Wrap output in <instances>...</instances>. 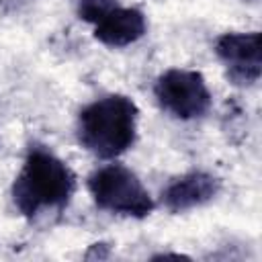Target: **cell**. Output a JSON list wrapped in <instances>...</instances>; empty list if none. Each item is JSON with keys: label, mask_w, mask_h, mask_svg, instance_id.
<instances>
[{"label": "cell", "mask_w": 262, "mask_h": 262, "mask_svg": "<svg viewBox=\"0 0 262 262\" xmlns=\"http://www.w3.org/2000/svg\"><path fill=\"white\" fill-rule=\"evenodd\" d=\"M154 96L160 108L178 121L199 119L211 106L209 86L196 70H166L154 84Z\"/></svg>", "instance_id": "cell-4"}, {"label": "cell", "mask_w": 262, "mask_h": 262, "mask_svg": "<svg viewBox=\"0 0 262 262\" xmlns=\"http://www.w3.org/2000/svg\"><path fill=\"white\" fill-rule=\"evenodd\" d=\"M117 0H80L78 2V14L86 23H98L104 14H108L113 8H117Z\"/></svg>", "instance_id": "cell-8"}, {"label": "cell", "mask_w": 262, "mask_h": 262, "mask_svg": "<svg viewBox=\"0 0 262 262\" xmlns=\"http://www.w3.org/2000/svg\"><path fill=\"white\" fill-rule=\"evenodd\" d=\"M88 190L94 205L113 215L143 219L156 203L139 176L123 164H106L88 176Z\"/></svg>", "instance_id": "cell-3"}, {"label": "cell", "mask_w": 262, "mask_h": 262, "mask_svg": "<svg viewBox=\"0 0 262 262\" xmlns=\"http://www.w3.org/2000/svg\"><path fill=\"white\" fill-rule=\"evenodd\" d=\"M215 53L225 66L227 80L235 86H252L262 76V35L260 31L223 33L215 43Z\"/></svg>", "instance_id": "cell-5"}, {"label": "cell", "mask_w": 262, "mask_h": 262, "mask_svg": "<svg viewBox=\"0 0 262 262\" xmlns=\"http://www.w3.org/2000/svg\"><path fill=\"white\" fill-rule=\"evenodd\" d=\"M137 135V104L125 94H108L86 104L78 115V141L102 160L125 154Z\"/></svg>", "instance_id": "cell-2"}, {"label": "cell", "mask_w": 262, "mask_h": 262, "mask_svg": "<svg viewBox=\"0 0 262 262\" xmlns=\"http://www.w3.org/2000/svg\"><path fill=\"white\" fill-rule=\"evenodd\" d=\"M147 31L141 10L117 6L94 25V37L106 47H127L139 41Z\"/></svg>", "instance_id": "cell-7"}, {"label": "cell", "mask_w": 262, "mask_h": 262, "mask_svg": "<svg viewBox=\"0 0 262 262\" xmlns=\"http://www.w3.org/2000/svg\"><path fill=\"white\" fill-rule=\"evenodd\" d=\"M217 192H219V180L213 174L203 170H192L174 178L162 190V203L172 213H184L213 201Z\"/></svg>", "instance_id": "cell-6"}, {"label": "cell", "mask_w": 262, "mask_h": 262, "mask_svg": "<svg viewBox=\"0 0 262 262\" xmlns=\"http://www.w3.org/2000/svg\"><path fill=\"white\" fill-rule=\"evenodd\" d=\"M76 190L72 168L53 151L31 145L12 182V203L29 219L45 211H61Z\"/></svg>", "instance_id": "cell-1"}]
</instances>
